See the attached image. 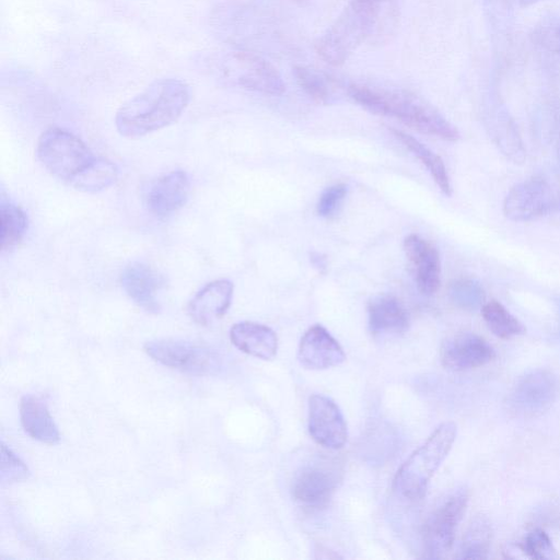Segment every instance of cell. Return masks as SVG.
Segmentation results:
<instances>
[{"label": "cell", "mask_w": 560, "mask_h": 560, "mask_svg": "<svg viewBox=\"0 0 560 560\" xmlns=\"http://www.w3.org/2000/svg\"><path fill=\"white\" fill-rule=\"evenodd\" d=\"M190 101L189 85L176 78H162L126 102L116 113L118 132L140 138L175 122Z\"/></svg>", "instance_id": "6da1fadb"}, {"label": "cell", "mask_w": 560, "mask_h": 560, "mask_svg": "<svg viewBox=\"0 0 560 560\" xmlns=\"http://www.w3.org/2000/svg\"><path fill=\"white\" fill-rule=\"evenodd\" d=\"M347 91L355 103L375 115L394 117L415 130L447 141L459 138L454 125L415 94L359 83H351Z\"/></svg>", "instance_id": "7a4b0ae2"}, {"label": "cell", "mask_w": 560, "mask_h": 560, "mask_svg": "<svg viewBox=\"0 0 560 560\" xmlns=\"http://www.w3.org/2000/svg\"><path fill=\"white\" fill-rule=\"evenodd\" d=\"M198 63L205 72L228 85L266 95H280L285 90L278 70L250 50L205 54L198 59Z\"/></svg>", "instance_id": "3957f363"}, {"label": "cell", "mask_w": 560, "mask_h": 560, "mask_svg": "<svg viewBox=\"0 0 560 560\" xmlns=\"http://www.w3.org/2000/svg\"><path fill=\"white\" fill-rule=\"evenodd\" d=\"M456 433L454 422L441 423L402 463L393 481L400 497L418 500L424 495L431 478L451 451Z\"/></svg>", "instance_id": "277c9868"}, {"label": "cell", "mask_w": 560, "mask_h": 560, "mask_svg": "<svg viewBox=\"0 0 560 560\" xmlns=\"http://www.w3.org/2000/svg\"><path fill=\"white\" fill-rule=\"evenodd\" d=\"M36 154L52 176L70 185L96 159L80 138L57 127L48 128L40 135Z\"/></svg>", "instance_id": "5b68a950"}, {"label": "cell", "mask_w": 560, "mask_h": 560, "mask_svg": "<svg viewBox=\"0 0 560 560\" xmlns=\"http://www.w3.org/2000/svg\"><path fill=\"white\" fill-rule=\"evenodd\" d=\"M144 351L156 362L192 375L217 373L219 353L210 347L184 339H155L145 342Z\"/></svg>", "instance_id": "8992f818"}, {"label": "cell", "mask_w": 560, "mask_h": 560, "mask_svg": "<svg viewBox=\"0 0 560 560\" xmlns=\"http://www.w3.org/2000/svg\"><path fill=\"white\" fill-rule=\"evenodd\" d=\"M560 205V185L547 176H532L514 185L503 201L504 215L516 222L532 221Z\"/></svg>", "instance_id": "52a82bcc"}, {"label": "cell", "mask_w": 560, "mask_h": 560, "mask_svg": "<svg viewBox=\"0 0 560 560\" xmlns=\"http://www.w3.org/2000/svg\"><path fill=\"white\" fill-rule=\"evenodd\" d=\"M364 42H370L369 22L349 2L334 24L317 39L315 48L323 60L337 67Z\"/></svg>", "instance_id": "ba28073f"}, {"label": "cell", "mask_w": 560, "mask_h": 560, "mask_svg": "<svg viewBox=\"0 0 560 560\" xmlns=\"http://www.w3.org/2000/svg\"><path fill=\"white\" fill-rule=\"evenodd\" d=\"M468 498L466 489H458L428 517L422 534L427 558L441 559L450 552L457 526L466 511Z\"/></svg>", "instance_id": "9c48e42d"}, {"label": "cell", "mask_w": 560, "mask_h": 560, "mask_svg": "<svg viewBox=\"0 0 560 560\" xmlns=\"http://www.w3.org/2000/svg\"><path fill=\"white\" fill-rule=\"evenodd\" d=\"M560 395V380L550 370L536 369L521 376L508 397L511 412L535 417L548 410Z\"/></svg>", "instance_id": "30bf717a"}, {"label": "cell", "mask_w": 560, "mask_h": 560, "mask_svg": "<svg viewBox=\"0 0 560 560\" xmlns=\"http://www.w3.org/2000/svg\"><path fill=\"white\" fill-rule=\"evenodd\" d=\"M308 432L328 450H339L348 439L347 423L339 407L329 397L314 394L308 400Z\"/></svg>", "instance_id": "8fae6325"}, {"label": "cell", "mask_w": 560, "mask_h": 560, "mask_svg": "<svg viewBox=\"0 0 560 560\" xmlns=\"http://www.w3.org/2000/svg\"><path fill=\"white\" fill-rule=\"evenodd\" d=\"M339 481V471L327 463L304 467L292 485V495L307 509H320L328 504Z\"/></svg>", "instance_id": "7c38bea8"}, {"label": "cell", "mask_w": 560, "mask_h": 560, "mask_svg": "<svg viewBox=\"0 0 560 560\" xmlns=\"http://www.w3.org/2000/svg\"><path fill=\"white\" fill-rule=\"evenodd\" d=\"M190 180L186 172L176 170L151 182L145 189L144 203L149 212L158 218H166L187 201Z\"/></svg>", "instance_id": "4fadbf2b"}, {"label": "cell", "mask_w": 560, "mask_h": 560, "mask_svg": "<svg viewBox=\"0 0 560 560\" xmlns=\"http://www.w3.org/2000/svg\"><path fill=\"white\" fill-rule=\"evenodd\" d=\"M495 357L494 349L474 332H459L446 339L441 347L442 364L453 371L482 366Z\"/></svg>", "instance_id": "5bb4252c"}, {"label": "cell", "mask_w": 560, "mask_h": 560, "mask_svg": "<svg viewBox=\"0 0 560 560\" xmlns=\"http://www.w3.org/2000/svg\"><path fill=\"white\" fill-rule=\"evenodd\" d=\"M298 358L306 369L326 370L341 364L346 354L325 327L313 325L301 338Z\"/></svg>", "instance_id": "9a60e30c"}, {"label": "cell", "mask_w": 560, "mask_h": 560, "mask_svg": "<svg viewBox=\"0 0 560 560\" xmlns=\"http://www.w3.org/2000/svg\"><path fill=\"white\" fill-rule=\"evenodd\" d=\"M404 250L413 267L419 291L425 295L434 294L441 284V261L436 248L419 235L410 234L404 241Z\"/></svg>", "instance_id": "2e32d148"}, {"label": "cell", "mask_w": 560, "mask_h": 560, "mask_svg": "<svg viewBox=\"0 0 560 560\" xmlns=\"http://www.w3.org/2000/svg\"><path fill=\"white\" fill-rule=\"evenodd\" d=\"M164 284L163 277L144 262L133 261L121 273V285L127 295L150 313L160 310L159 294Z\"/></svg>", "instance_id": "e0dca14e"}, {"label": "cell", "mask_w": 560, "mask_h": 560, "mask_svg": "<svg viewBox=\"0 0 560 560\" xmlns=\"http://www.w3.org/2000/svg\"><path fill=\"white\" fill-rule=\"evenodd\" d=\"M233 283L218 279L207 283L188 304V314L199 325H210L229 310L233 298Z\"/></svg>", "instance_id": "ac0fdd59"}, {"label": "cell", "mask_w": 560, "mask_h": 560, "mask_svg": "<svg viewBox=\"0 0 560 560\" xmlns=\"http://www.w3.org/2000/svg\"><path fill=\"white\" fill-rule=\"evenodd\" d=\"M368 322L374 336L399 335L408 329L409 315L397 298L378 295L368 304Z\"/></svg>", "instance_id": "d6986e66"}, {"label": "cell", "mask_w": 560, "mask_h": 560, "mask_svg": "<svg viewBox=\"0 0 560 560\" xmlns=\"http://www.w3.org/2000/svg\"><path fill=\"white\" fill-rule=\"evenodd\" d=\"M231 342L252 357L270 360L278 350L276 332L268 326L254 322H240L230 329Z\"/></svg>", "instance_id": "ffe728a7"}, {"label": "cell", "mask_w": 560, "mask_h": 560, "mask_svg": "<svg viewBox=\"0 0 560 560\" xmlns=\"http://www.w3.org/2000/svg\"><path fill=\"white\" fill-rule=\"evenodd\" d=\"M370 24V44H383L394 36L399 24L398 0H350Z\"/></svg>", "instance_id": "44dd1931"}, {"label": "cell", "mask_w": 560, "mask_h": 560, "mask_svg": "<svg viewBox=\"0 0 560 560\" xmlns=\"http://www.w3.org/2000/svg\"><path fill=\"white\" fill-rule=\"evenodd\" d=\"M20 419L24 431L31 438L46 444L59 442V430L43 398L24 395L20 402Z\"/></svg>", "instance_id": "7402d4cb"}, {"label": "cell", "mask_w": 560, "mask_h": 560, "mask_svg": "<svg viewBox=\"0 0 560 560\" xmlns=\"http://www.w3.org/2000/svg\"><path fill=\"white\" fill-rule=\"evenodd\" d=\"M392 132L427 167L441 191L451 196L450 177L442 159L412 136L398 129H393Z\"/></svg>", "instance_id": "603a6c76"}, {"label": "cell", "mask_w": 560, "mask_h": 560, "mask_svg": "<svg viewBox=\"0 0 560 560\" xmlns=\"http://www.w3.org/2000/svg\"><path fill=\"white\" fill-rule=\"evenodd\" d=\"M28 226L25 212L10 200L0 202V242L1 249H13L24 237Z\"/></svg>", "instance_id": "cb8c5ba5"}, {"label": "cell", "mask_w": 560, "mask_h": 560, "mask_svg": "<svg viewBox=\"0 0 560 560\" xmlns=\"http://www.w3.org/2000/svg\"><path fill=\"white\" fill-rule=\"evenodd\" d=\"M481 315L491 332L501 339H510L525 332L524 325L495 300L482 305Z\"/></svg>", "instance_id": "d4e9b609"}, {"label": "cell", "mask_w": 560, "mask_h": 560, "mask_svg": "<svg viewBox=\"0 0 560 560\" xmlns=\"http://www.w3.org/2000/svg\"><path fill=\"white\" fill-rule=\"evenodd\" d=\"M117 177V166L106 159L96 156L71 186L80 191L97 192L112 186Z\"/></svg>", "instance_id": "484cf974"}, {"label": "cell", "mask_w": 560, "mask_h": 560, "mask_svg": "<svg viewBox=\"0 0 560 560\" xmlns=\"http://www.w3.org/2000/svg\"><path fill=\"white\" fill-rule=\"evenodd\" d=\"M492 538L490 523L483 516H477L470 523L460 545L458 558H488Z\"/></svg>", "instance_id": "4316f807"}, {"label": "cell", "mask_w": 560, "mask_h": 560, "mask_svg": "<svg viewBox=\"0 0 560 560\" xmlns=\"http://www.w3.org/2000/svg\"><path fill=\"white\" fill-rule=\"evenodd\" d=\"M298 84L312 98L320 103H327L332 97V80L314 69L298 66L293 70Z\"/></svg>", "instance_id": "83f0119b"}, {"label": "cell", "mask_w": 560, "mask_h": 560, "mask_svg": "<svg viewBox=\"0 0 560 560\" xmlns=\"http://www.w3.org/2000/svg\"><path fill=\"white\" fill-rule=\"evenodd\" d=\"M452 301L464 310H476L485 304V291L472 279H458L450 285Z\"/></svg>", "instance_id": "f1b7e54d"}, {"label": "cell", "mask_w": 560, "mask_h": 560, "mask_svg": "<svg viewBox=\"0 0 560 560\" xmlns=\"http://www.w3.org/2000/svg\"><path fill=\"white\" fill-rule=\"evenodd\" d=\"M521 547L523 552L532 559L555 560L560 558L551 539L542 529L529 532Z\"/></svg>", "instance_id": "f546056e"}, {"label": "cell", "mask_w": 560, "mask_h": 560, "mask_svg": "<svg viewBox=\"0 0 560 560\" xmlns=\"http://www.w3.org/2000/svg\"><path fill=\"white\" fill-rule=\"evenodd\" d=\"M30 477V469L3 442H1L0 479L12 483Z\"/></svg>", "instance_id": "4dcf8cb0"}, {"label": "cell", "mask_w": 560, "mask_h": 560, "mask_svg": "<svg viewBox=\"0 0 560 560\" xmlns=\"http://www.w3.org/2000/svg\"><path fill=\"white\" fill-rule=\"evenodd\" d=\"M346 195L347 186L345 184H335L327 187L317 201V214L323 218H329L335 214Z\"/></svg>", "instance_id": "1f68e13d"}, {"label": "cell", "mask_w": 560, "mask_h": 560, "mask_svg": "<svg viewBox=\"0 0 560 560\" xmlns=\"http://www.w3.org/2000/svg\"><path fill=\"white\" fill-rule=\"evenodd\" d=\"M534 40L545 49L560 54V26H542L533 34Z\"/></svg>", "instance_id": "d6a6232c"}, {"label": "cell", "mask_w": 560, "mask_h": 560, "mask_svg": "<svg viewBox=\"0 0 560 560\" xmlns=\"http://www.w3.org/2000/svg\"><path fill=\"white\" fill-rule=\"evenodd\" d=\"M538 1H540V0H520L521 4H522L523 7H528V5H530V4H533V3H536V2H538Z\"/></svg>", "instance_id": "836d02e7"}, {"label": "cell", "mask_w": 560, "mask_h": 560, "mask_svg": "<svg viewBox=\"0 0 560 560\" xmlns=\"http://www.w3.org/2000/svg\"><path fill=\"white\" fill-rule=\"evenodd\" d=\"M497 1H504V0H497Z\"/></svg>", "instance_id": "e575fe53"}, {"label": "cell", "mask_w": 560, "mask_h": 560, "mask_svg": "<svg viewBox=\"0 0 560 560\" xmlns=\"http://www.w3.org/2000/svg\"><path fill=\"white\" fill-rule=\"evenodd\" d=\"M294 1H301V0H294Z\"/></svg>", "instance_id": "d590c367"}, {"label": "cell", "mask_w": 560, "mask_h": 560, "mask_svg": "<svg viewBox=\"0 0 560 560\" xmlns=\"http://www.w3.org/2000/svg\"><path fill=\"white\" fill-rule=\"evenodd\" d=\"M559 152H560V149H559Z\"/></svg>", "instance_id": "8d00e7d4"}]
</instances>
